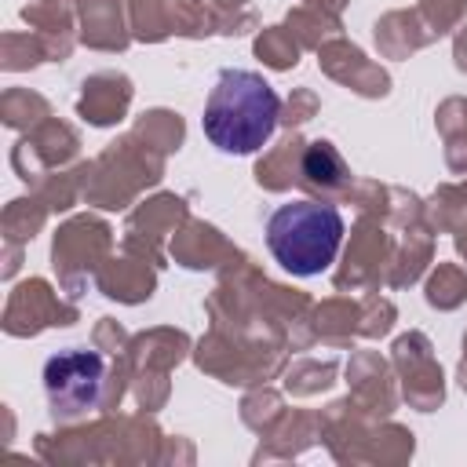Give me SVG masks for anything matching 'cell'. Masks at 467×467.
<instances>
[{
  "instance_id": "obj_3",
  "label": "cell",
  "mask_w": 467,
  "mask_h": 467,
  "mask_svg": "<svg viewBox=\"0 0 467 467\" xmlns=\"http://www.w3.org/2000/svg\"><path fill=\"white\" fill-rule=\"evenodd\" d=\"M106 361L95 350H62L44 365V390L58 420H77L99 405Z\"/></svg>"
},
{
  "instance_id": "obj_2",
  "label": "cell",
  "mask_w": 467,
  "mask_h": 467,
  "mask_svg": "<svg viewBox=\"0 0 467 467\" xmlns=\"http://www.w3.org/2000/svg\"><path fill=\"white\" fill-rule=\"evenodd\" d=\"M343 244V215L321 201H288L266 219L270 255L296 277L328 270Z\"/></svg>"
},
{
  "instance_id": "obj_1",
  "label": "cell",
  "mask_w": 467,
  "mask_h": 467,
  "mask_svg": "<svg viewBox=\"0 0 467 467\" xmlns=\"http://www.w3.org/2000/svg\"><path fill=\"white\" fill-rule=\"evenodd\" d=\"M281 99L255 69H223L204 102V139L223 153H255L270 142Z\"/></svg>"
}]
</instances>
